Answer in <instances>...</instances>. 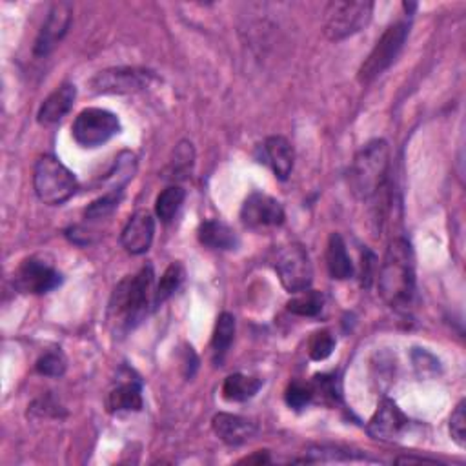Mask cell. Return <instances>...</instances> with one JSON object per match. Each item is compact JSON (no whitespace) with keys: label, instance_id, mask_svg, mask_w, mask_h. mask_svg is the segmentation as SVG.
<instances>
[{"label":"cell","instance_id":"1","mask_svg":"<svg viewBox=\"0 0 466 466\" xmlns=\"http://www.w3.org/2000/svg\"><path fill=\"white\" fill-rule=\"evenodd\" d=\"M379 293L383 301L393 310H408L416 295V264L414 252L407 239H393L384 253L379 277Z\"/></svg>","mask_w":466,"mask_h":466},{"label":"cell","instance_id":"2","mask_svg":"<svg viewBox=\"0 0 466 466\" xmlns=\"http://www.w3.org/2000/svg\"><path fill=\"white\" fill-rule=\"evenodd\" d=\"M390 170V148L383 139L366 143L353 157L348 170L350 191L359 201H370L386 184Z\"/></svg>","mask_w":466,"mask_h":466},{"label":"cell","instance_id":"3","mask_svg":"<svg viewBox=\"0 0 466 466\" xmlns=\"http://www.w3.org/2000/svg\"><path fill=\"white\" fill-rule=\"evenodd\" d=\"M153 277L151 264H146L136 276L122 279L115 286L108 308L112 322L129 330L146 315L151 293L155 297Z\"/></svg>","mask_w":466,"mask_h":466},{"label":"cell","instance_id":"4","mask_svg":"<svg viewBox=\"0 0 466 466\" xmlns=\"http://www.w3.org/2000/svg\"><path fill=\"white\" fill-rule=\"evenodd\" d=\"M33 186L44 205L60 206L77 193L79 183L74 172L53 155H43L35 164Z\"/></svg>","mask_w":466,"mask_h":466},{"label":"cell","instance_id":"5","mask_svg":"<svg viewBox=\"0 0 466 466\" xmlns=\"http://www.w3.org/2000/svg\"><path fill=\"white\" fill-rule=\"evenodd\" d=\"M374 3L366 0H331L324 8L322 26L330 41H345L369 26Z\"/></svg>","mask_w":466,"mask_h":466},{"label":"cell","instance_id":"6","mask_svg":"<svg viewBox=\"0 0 466 466\" xmlns=\"http://www.w3.org/2000/svg\"><path fill=\"white\" fill-rule=\"evenodd\" d=\"M410 33V24L407 22H395L381 35L370 55L364 58L361 64L357 79L362 84L374 82L379 75H383L390 66L395 62V58L401 53L407 39Z\"/></svg>","mask_w":466,"mask_h":466},{"label":"cell","instance_id":"7","mask_svg":"<svg viewBox=\"0 0 466 466\" xmlns=\"http://www.w3.org/2000/svg\"><path fill=\"white\" fill-rule=\"evenodd\" d=\"M120 131V120L115 113L103 108L82 110L72 126V136L82 148H98L106 144Z\"/></svg>","mask_w":466,"mask_h":466},{"label":"cell","instance_id":"8","mask_svg":"<svg viewBox=\"0 0 466 466\" xmlns=\"http://www.w3.org/2000/svg\"><path fill=\"white\" fill-rule=\"evenodd\" d=\"M276 272L283 288L290 293L308 290L314 283V266L303 245H288L277 252Z\"/></svg>","mask_w":466,"mask_h":466},{"label":"cell","instance_id":"9","mask_svg":"<svg viewBox=\"0 0 466 466\" xmlns=\"http://www.w3.org/2000/svg\"><path fill=\"white\" fill-rule=\"evenodd\" d=\"M62 276L48 255H31L20 262L13 276V284L22 293L43 295L58 288Z\"/></svg>","mask_w":466,"mask_h":466},{"label":"cell","instance_id":"10","mask_svg":"<svg viewBox=\"0 0 466 466\" xmlns=\"http://www.w3.org/2000/svg\"><path fill=\"white\" fill-rule=\"evenodd\" d=\"M155 79L153 72L141 68H110L98 72L89 81V89L97 95H128L150 86Z\"/></svg>","mask_w":466,"mask_h":466},{"label":"cell","instance_id":"11","mask_svg":"<svg viewBox=\"0 0 466 466\" xmlns=\"http://www.w3.org/2000/svg\"><path fill=\"white\" fill-rule=\"evenodd\" d=\"M284 217V208L277 198L260 191H253L241 208V221L252 229L281 226Z\"/></svg>","mask_w":466,"mask_h":466},{"label":"cell","instance_id":"12","mask_svg":"<svg viewBox=\"0 0 466 466\" xmlns=\"http://www.w3.org/2000/svg\"><path fill=\"white\" fill-rule=\"evenodd\" d=\"M74 19V6L70 3H57L51 6L46 22L43 24L33 53L37 57L50 55L57 44L66 37Z\"/></svg>","mask_w":466,"mask_h":466},{"label":"cell","instance_id":"13","mask_svg":"<svg viewBox=\"0 0 466 466\" xmlns=\"http://www.w3.org/2000/svg\"><path fill=\"white\" fill-rule=\"evenodd\" d=\"M153 237H155V219L150 212L141 210L128 219L120 233V243L128 253L143 255L151 248Z\"/></svg>","mask_w":466,"mask_h":466},{"label":"cell","instance_id":"14","mask_svg":"<svg viewBox=\"0 0 466 466\" xmlns=\"http://www.w3.org/2000/svg\"><path fill=\"white\" fill-rule=\"evenodd\" d=\"M407 426H408V417L403 414V410L399 408L392 399H383L366 430H369V434L374 439L392 441L401 436V431Z\"/></svg>","mask_w":466,"mask_h":466},{"label":"cell","instance_id":"15","mask_svg":"<svg viewBox=\"0 0 466 466\" xmlns=\"http://www.w3.org/2000/svg\"><path fill=\"white\" fill-rule=\"evenodd\" d=\"M215 436L228 447H241L257 434V424L246 417L233 414H217L212 421Z\"/></svg>","mask_w":466,"mask_h":466},{"label":"cell","instance_id":"16","mask_svg":"<svg viewBox=\"0 0 466 466\" xmlns=\"http://www.w3.org/2000/svg\"><path fill=\"white\" fill-rule=\"evenodd\" d=\"M262 160L270 166L272 172L279 181H286L293 170V148L288 139L281 136H274L264 141L260 146Z\"/></svg>","mask_w":466,"mask_h":466},{"label":"cell","instance_id":"17","mask_svg":"<svg viewBox=\"0 0 466 466\" xmlns=\"http://www.w3.org/2000/svg\"><path fill=\"white\" fill-rule=\"evenodd\" d=\"M75 98H77V88L74 84H70V82L60 84L43 103V106L37 113V120L44 126H50V124L62 120L74 108Z\"/></svg>","mask_w":466,"mask_h":466},{"label":"cell","instance_id":"18","mask_svg":"<svg viewBox=\"0 0 466 466\" xmlns=\"http://www.w3.org/2000/svg\"><path fill=\"white\" fill-rule=\"evenodd\" d=\"M197 237L198 243L212 250H236L239 245L237 233L219 219L205 221L197 229Z\"/></svg>","mask_w":466,"mask_h":466},{"label":"cell","instance_id":"19","mask_svg":"<svg viewBox=\"0 0 466 466\" xmlns=\"http://www.w3.org/2000/svg\"><path fill=\"white\" fill-rule=\"evenodd\" d=\"M326 268L331 279L346 281L353 276V262L348 255L346 243L339 233H331L326 246Z\"/></svg>","mask_w":466,"mask_h":466},{"label":"cell","instance_id":"20","mask_svg":"<svg viewBox=\"0 0 466 466\" xmlns=\"http://www.w3.org/2000/svg\"><path fill=\"white\" fill-rule=\"evenodd\" d=\"M143 407H144V401H143L141 384L133 383V381L113 388L106 397V408L110 414L141 412Z\"/></svg>","mask_w":466,"mask_h":466},{"label":"cell","instance_id":"21","mask_svg":"<svg viewBox=\"0 0 466 466\" xmlns=\"http://www.w3.org/2000/svg\"><path fill=\"white\" fill-rule=\"evenodd\" d=\"M260 388H262V379L245 374H233L224 379L222 397L229 403H245L248 399L255 397V393Z\"/></svg>","mask_w":466,"mask_h":466},{"label":"cell","instance_id":"22","mask_svg":"<svg viewBox=\"0 0 466 466\" xmlns=\"http://www.w3.org/2000/svg\"><path fill=\"white\" fill-rule=\"evenodd\" d=\"M233 338H236V317L224 312L217 317L215 330L212 336V355H214L215 364L222 362L224 355L228 353L233 343Z\"/></svg>","mask_w":466,"mask_h":466},{"label":"cell","instance_id":"23","mask_svg":"<svg viewBox=\"0 0 466 466\" xmlns=\"http://www.w3.org/2000/svg\"><path fill=\"white\" fill-rule=\"evenodd\" d=\"M288 312L299 317H317L324 308V295L317 290H303L293 293L286 305Z\"/></svg>","mask_w":466,"mask_h":466},{"label":"cell","instance_id":"24","mask_svg":"<svg viewBox=\"0 0 466 466\" xmlns=\"http://www.w3.org/2000/svg\"><path fill=\"white\" fill-rule=\"evenodd\" d=\"M184 198H186V190L177 184L162 190L155 201V215L162 222H170L181 210Z\"/></svg>","mask_w":466,"mask_h":466},{"label":"cell","instance_id":"25","mask_svg":"<svg viewBox=\"0 0 466 466\" xmlns=\"http://www.w3.org/2000/svg\"><path fill=\"white\" fill-rule=\"evenodd\" d=\"M314 401L334 407L341 401V383L334 374H317L312 383Z\"/></svg>","mask_w":466,"mask_h":466},{"label":"cell","instance_id":"26","mask_svg":"<svg viewBox=\"0 0 466 466\" xmlns=\"http://www.w3.org/2000/svg\"><path fill=\"white\" fill-rule=\"evenodd\" d=\"M184 281V268L181 262H172L166 272L160 277V283L155 290V297H153V307H160L164 301H168V299L179 290V286Z\"/></svg>","mask_w":466,"mask_h":466},{"label":"cell","instance_id":"27","mask_svg":"<svg viewBox=\"0 0 466 466\" xmlns=\"http://www.w3.org/2000/svg\"><path fill=\"white\" fill-rule=\"evenodd\" d=\"M193 160H195V151H193V144L188 141H183L175 151H174V159L168 166V179L174 181H183L188 179V175L191 174L193 168Z\"/></svg>","mask_w":466,"mask_h":466},{"label":"cell","instance_id":"28","mask_svg":"<svg viewBox=\"0 0 466 466\" xmlns=\"http://www.w3.org/2000/svg\"><path fill=\"white\" fill-rule=\"evenodd\" d=\"M120 198H122V190H112V191L105 193L103 197L95 198V201L84 210L86 219L98 221V219H105V217L112 215L119 208Z\"/></svg>","mask_w":466,"mask_h":466},{"label":"cell","instance_id":"29","mask_svg":"<svg viewBox=\"0 0 466 466\" xmlns=\"http://www.w3.org/2000/svg\"><path fill=\"white\" fill-rule=\"evenodd\" d=\"M284 401L293 410H303L314 401V393L310 383L303 381H293L288 384L284 392Z\"/></svg>","mask_w":466,"mask_h":466},{"label":"cell","instance_id":"30","mask_svg":"<svg viewBox=\"0 0 466 466\" xmlns=\"http://www.w3.org/2000/svg\"><path fill=\"white\" fill-rule=\"evenodd\" d=\"M336 350V338L330 330H319L310 338L308 353L314 361H324Z\"/></svg>","mask_w":466,"mask_h":466},{"label":"cell","instance_id":"31","mask_svg":"<svg viewBox=\"0 0 466 466\" xmlns=\"http://www.w3.org/2000/svg\"><path fill=\"white\" fill-rule=\"evenodd\" d=\"M66 357L60 352H46L35 364V370L46 377H62L66 374Z\"/></svg>","mask_w":466,"mask_h":466},{"label":"cell","instance_id":"32","mask_svg":"<svg viewBox=\"0 0 466 466\" xmlns=\"http://www.w3.org/2000/svg\"><path fill=\"white\" fill-rule=\"evenodd\" d=\"M450 436L452 439L464 448L466 447V416H464V401H461L450 417Z\"/></svg>","mask_w":466,"mask_h":466},{"label":"cell","instance_id":"33","mask_svg":"<svg viewBox=\"0 0 466 466\" xmlns=\"http://www.w3.org/2000/svg\"><path fill=\"white\" fill-rule=\"evenodd\" d=\"M376 262V257L372 252L369 250H364L362 253V286H370L372 283V270H374V264Z\"/></svg>","mask_w":466,"mask_h":466},{"label":"cell","instance_id":"34","mask_svg":"<svg viewBox=\"0 0 466 466\" xmlns=\"http://www.w3.org/2000/svg\"><path fill=\"white\" fill-rule=\"evenodd\" d=\"M243 462H248V464H264V462H270V457H268V452H257L255 455L252 457H246Z\"/></svg>","mask_w":466,"mask_h":466},{"label":"cell","instance_id":"35","mask_svg":"<svg viewBox=\"0 0 466 466\" xmlns=\"http://www.w3.org/2000/svg\"><path fill=\"white\" fill-rule=\"evenodd\" d=\"M395 462H407V464H410V462H431V464H438V461H434V459H421V457H397Z\"/></svg>","mask_w":466,"mask_h":466}]
</instances>
